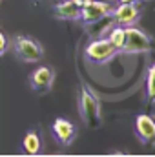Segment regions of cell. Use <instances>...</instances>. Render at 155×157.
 <instances>
[{"instance_id":"6da1fadb","label":"cell","mask_w":155,"mask_h":157,"mask_svg":"<svg viewBox=\"0 0 155 157\" xmlns=\"http://www.w3.org/2000/svg\"><path fill=\"white\" fill-rule=\"evenodd\" d=\"M78 110H80V117L86 122V126L89 130H97L100 128L102 124V112H100V102L99 99L95 97V93L86 86L82 84V90H80V101H78Z\"/></svg>"},{"instance_id":"7a4b0ae2","label":"cell","mask_w":155,"mask_h":157,"mask_svg":"<svg viewBox=\"0 0 155 157\" xmlns=\"http://www.w3.org/2000/svg\"><path fill=\"white\" fill-rule=\"evenodd\" d=\"M13 49L15 55L22 60V62H39L44 57V49L37 40L29 39V37H15L13 40Z\"/></svg>"},{"instance_id":"3957f363","label":"cell","mask_w":155,"mask_h":157,"mask_svg":"<svg viewBox=\"0 0 155 157\" xmlns=\"http://www.w3.org/2000/svg\"><path fill=\"white\" fill-rule=\"evenodd\" d=\"M124 29H126V40H124L122 51H128V53H144V51H148L152 48L148 35L144 31L133 28V24L126 26Z\"/></svg>"},{"instance_id":"277c9868","label":"cell","mask_w":155,"mask_h":157,"mask_svg":"<svg viewBox=\"0 0 155 157\" xmlns=\"http://www.w3.org/2000/svg\"><path fill=\"white\" fill-rule=\"evenodd\" d=\"M135 133H137L139 141L144 146H148V148L155 146V119L146 115V113L137 115V119H135Z\"/></svg>"},{"instance_id":"5b68a950","label":"cell","mask_w":155,"mask_h":157,"mask_svg":"<svg viewBox=\"0 0 155 157\" xmlns=\"http://www.w3.org/2000/svg\"><path fill=\"white\" fill-rule=\"evenodd\" d=\"M117 53L115 46L108 39H97L86 48V57L93 62H106Z\"/></svg>"},{"instance_id":"8992f818","label":"cell","mask_w":155,"mask_h":157,"mask_svg":"<svg viewBox=\"0 0 155 157\" xmlns=\"http://www.w3.org/2000/svg\"><path fill=\"white\" fill-rule=\"evenodd\" d=\"M141 15V2H128V4H120L117 9L112 11V17L119 26H131Z\"/></svg>"},{"instance_id":"52a82bcc","label":"cell","mask_w":155,"mask_h":157,"mask_svg":"<svg viewBox=\"0 0 155 157\" xmlns=\"http://www.w3.org/2000/svg\"><path fill=\"white\" fill-rule=\"evenodd\" d=\"M31 88L37 93H47L53 86L55 80V71L49 66H39L33 73H31Z\"/></svg>"},{"instance_id":"ba28073f","label":"cell","mask_w":155,"mask_h":157,"mask_svg":"<svg viewBox=\"0 0 155 157\" xmlns=\"http://www.w3.org/2000/svg\"><path fill=\"white\" fill-rule=\"evenodd\" d=\"M113 9L108 2H99V0H91V4H88L86 7L80 9V18L86 24H95L97 20L104 18L106 15H110Z\"/></svg>"},{"instance_id":"9c48e42d","label":"cell","mask_w":155,"mask_h":157,"mask_svg":"<svg viewBox=\"0 0 155 157\" xmlns=\"http://www.w3.org/2000/svg\"><path fill=\"white\" fill-rule=\"evenodd\" d=\"M51 132H53L55 139L62 146H70L73 143V139H75V133H77L73 122H70L68 119H60V117L55 119V122L51 124Z\"/></svg>"},{"instance_id":"30bf717a","label":"cell","mask_w":155,"mask_h":157,"mask_svg":"<svg viewBox=\"0 0 155 157\" xmlns=\"http://www.w3.org/2000/svg\"><path fill=\"white\" fill-rule=\"evenodd\" d=\"M55 17L60 20H77L80 18V7L75 6L73 0H64L55 6Z\"/></svg>"},{"instance_id":"8fae6325","label":"cell","mask_w":155,"mask_h":157,"mask_svg":"<svg viewBox=\"0 0 155 157\" xmlns=\"http://www.w3.org/2000/svg\"><path fill=\"white\" fill-rule=\"evenodd\" d=\"M22 148H24V152L26 154H29V155H37L40 152V137L37 132H28L26 133V137H24V141H22Z\"/></svg>"},{"instance_id":"7c38bea8","label":"cell","mask_w":155,"mask_h":157,"mask_svg":"<svg viewBox=\"0 0 155 157\" xmlns=\"http://www.w3.org/2000/svg\"><path fill=\"white\" fill-rule=\"evenodd\" d=\"M108 40L115 46V49H122L124 48V40H126V29L122 28V26H119L117 24L115 28H112L110 29V35H108Z\"/></svg>"},{"instance_id":"4fadbf2b","label":"cell","mask_w":155,"mask_h":157,"mask_svg":"<svg viewBox=\"0 0 155 157\" xmlns=\"http://www.w3.org/2000/svg\"><path fill=\"white\" fill-rule=\"evenodd\" d=\"M146 91H148V101L155 102V64L148 71V78H146Z\"/></svg>"},{"instance_id":"5bb4252c","label":"cell","mask_w":155,"mask_h":157,"mask_svg":"<svg viewBox=\"0 0 155 157\" xmlns=\"http://www.w3.org/2000/svg\"><path fill=\"white\" fill-rule=\"evenodd\" d=\"M6 51H7V39H6V35L0 31V57H2Z\"/></svg>"},{"instance_id":"9a60e30c","label":"cell","mask_w":155,"mask_h":157,"mask_svg":"<svg viewBox=\"0 0 155 157\" xmlns=\"http://www.w3.org/2000/svg\"><path fill=\"white\" fill-rule=\"evenodd\" d=\"M73 2H75V6H78L80 9H82V7H86L88 4H91V0H73Z\"/></svg>"},{"instance_id":"2e32d148","label":"cell","mask_w":155,"mask_h":157,"mask_svg":"<svg viewBox=\"0 0 155 157\" xmlns=\"http://www.w3.org/2000/svg\"><path fill=\"white\" fill-rule=\"evenodd\" d=\"M120 4H128V2H135V0H119Z\"/></svg>"},{"instance_id":"e0dca14e","label":"cell","mask_w":155,"mask_h":157,"mask_svg":"<svg viewBox=\"0 0 155 157\" xmlns=\"http://www.w3.org/2000/svg\"><path fill=\"white\" fill-rule=\"evenodd\" d=\"M139 2H144V0H139Z\"/></svg>"}]
</instances>
